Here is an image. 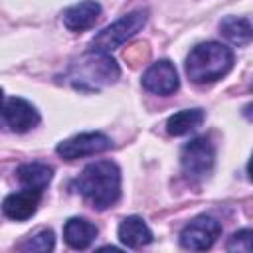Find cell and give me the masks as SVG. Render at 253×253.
I'll return each instance as SVG.
<instances>
[{
    "mask_svg": "<svg viewBox=\"0 0 253 253\" xmlns=\"http://www.w3.org/2000/svg\"><path fill=\"white\" fill-rule=\"evenodd\" d=\"M75 188L95 210H107L121 196V172L115 162L97 160L85 166L75 180Z\"/></svg>",
    "mask_w": 253,
    "mask_h": 253,
    "instance_id": "cell-1",
    "label": "cell"
},
{
    "mask_svg": "<svg viewBox=\"0 0 253 253\" xmlns=\"http://www.w3.org/2000/svg\"><path fill=\"white\" fill-rule=\"evenodd\" d=\"M233 65V51L217 42L196 45L186 59V73L194 83H211L221 79Z\"/></svg>",
    "mask_w": 253,
    "mask_h": 253,
    "instance_id": "cell-2",
    "label": "cell"
},
{
    "mask_svg": "<svg viewBox=\"0 0 253 253\" xmlns=\"http://www.w3.org/2000/svg\"><path fill=\"white\" fill-rule=\"evenodd\" d=\"M71 79L77 89H97L119 79V65L107 53L91 51L73 65Z\"/></svg>",
    "mask_w": 253,
    "mask_h": 253,
    "instance_id": "cell-3",
    "label": "cell"
},
{
    "mask_svg": "<svg viewBox=\"0 0 253 253\" xmlns=\"http://www.w3.org/2000/svg\"><path fill=\"white\" fill-rule=\"evenodd\" d=\"M144 24H146V12H130V14L119 18L115 24L107 26L103 32H99L95 36V40L91 42V51L109 53V51L121 47Z\"/></svg>",
    "mask_w": 253,
    "mask_h": 253,
    "instance_id": "cell-4",
    "label": "cell"
},
{
    "mask_svg": "<svg viewBox=\"0 0 253 253\" xmlns=\"http://www.w3.org/2000/svg\"><path fill=\"white\" fill-rule=\"evenodd\" d=\"M213 162H215V148L208 138L198 136L184 144L180 154V164H182V172L190 180H204L206 176H210L213 170Z\"/></svg>",
    "mask_w": 253,
    "mask_h": 253,
    "instance_id": "cell-5",
    "label": "cell"
},
{
    "mask_svg": "<svg viewBox=\"0 0 253 253\" xmlns=\"http://www.w3.org/2000/svg\"><path fill=\"white\" fill-rule=\"evenodd\" d=\"M219 233H221V223L215 217L200 215L182 229L180 243L182 247L192 249V251H206L215 243Z\"/></svg>",
    "mask_w": 253,
    "mask_h": 253,
    "instance_id": "cell-6",
    "label": "cell"
},
{
    "mask_svg": "<svg viewBox=\"0 0 253 253\" xmlns=\"http://www.w3.org/2000/svg\"><path fill=\"white\" fill-rule=\"evenodd\" d=\"M111 146H113L111 138L105 136L103 132H83V134H77L73 138H67V140L59 142L57 144V154L63 156L65 160H75V158L105 152Z\"/></svg>",
    "mask_w": 253,
    "mask_h": 253,
    "instance_id": "cell-7",
    "label": "cell"
},
{
    "mask_svg": "<svg viewBox=\"0 0 253 253\" xmlns=\"http://www.w3.org/2000/svg\"><path fill=\"white\" fill-rule=\"evenodd\" d=\"M178 71L168 59L152 63L142 75V87L154 95H172L178 89Z\"/></svg>",
    "mask_w": 253,
    "mask_h": 253,
    "instance_id": "cell-8",
    "label": "cell"
},
{
    "mask_svg": "<svg viewBox=\"0 0 253 253\" xmlns=\"http://www.w3.org/2000/svg\"><path fill=\"white\" fill-rule=\"evenodd\" d=\"M2 117H4L6 126L14 132H26L40 123L38 111L22 97L8 99L4 109H2Z\"/></svg>",
    "mask_w": 253,
    "mask_h": 253,
    "instance_id": "cell-9",
    "label": "cell"
},
{
    "mask_svg": "<svg viewBox=\"0 0 253 253\" xmlns=\"http://www.w3.org/2000/svg\"><path fill=\"white\" fill-rule=\"evenodd\" d=\"M40 194L42 192H36V190H22V192H16V194H10L4 202H2V211L8 219H14V221H26L30 219L36 210H38V204H40Z\"/></svg>",
    "mask_w": 253,
    "mask_h": 253,
    "instance_id": "cell-10",
    "label": "cell"
},
{
    "mask_svg": "<svg viewBox=\"0 0 253 253\" xmlns=\"http://www.w3.org/2000/svg\"><path fill=\"white\" fill-rule=\"evenodd\" d=\"M99 14H101L99 2H95V0H83L79 4L69 6L63 12V24L71 32H83V30H89L99 20Z\"/></svg>",
    "mask_w": 253,
    "mask_h": 253,
    "instance_id": "cell-11",
    "label": "cell"
},
{
    "mask_svg": "<svg viewBox=\"0 0 253 253\" xmlns=\"http://www.w3.org/2000/svg\"><path fill=\"white\" fill-rule=\"evenodd\" d=\"M119 239L123 245L138 249L142 245H148L152 241V231L138 215H128L119 225Z\"/></svg>",
    "mask_w": 253,
    "mask_h": 253,
    "instance_id": "cell-12",
    "label": "cell"
},
{
    "mask_svg": "<svg viewBox=\"0 0 253 253\" xmlns=\"http://www.w3.org/2000/svg\"><path fill=\"white\" fill-rule=\"evenodd\" d=\"M95 237L97 227L83 217H71L63 225V239L71 249H85L93 243Z\"/></svg>",
    "mask_w": 253,
    "mask_h": 253,
    "instance_id": "cell-13",
    "label": "cell"
},
{
    "mask_svg": "<svg viewBox=\"0 0 253 253\" xmlns=\"http://www.w3.org/2000/svg\"><path fill=\"white\" fill-rule=\"evenodd\" d=\"M16 174H18V180L22 182V186L42 192L51 182L53 170H51V166L42 164V162H28V164H22L16 170Z\"/></svg>",
    "mask_w": 253,
    "mask_h": 253,
    "instance_id": "cell-14",
    "label": "cell"
},
{
    "mask_svg": "<svg viewBox=\"0 0 253 253\" xmlns=\"http://www.w3.org/2000/svg\"><path fill=\"white\" fill-rule=\"evenodd\" d=\"M204 111L202 109H186L180 113H174L168 121H166V130L172 136H182L188 134L192 130H196L202 123H204Z\"/></svg>",
    "mask_w": 253,
    "mask_h": 253,
    "instance_id": "cell-15",
    "label": "cell"
},
{
    "mask_svg": "<svg viewBox=\"0 0 253 253\" xmlns=\"http://www.w3.org/2000/svg\"><path fill=\"white\" fill-rule=\"evenodd\" d=\"M221 34L235 45H249L251 42V22L247 18L227 16L219 24Z\"/></svg>",
    "mask_w": 253,
    "mask_h": 253,
    "instance_id": "cell-16",
    "label": "cell"
},
{
    "mask_svg": "<svg viewBox=\"0 0 253 253\" xmlns=\"http://www.w3.org/2000/svg\"><path fill=\"white\" fill-rule=\"evenodd\" d=\"M53 245H55L53 231L51 229H43V231H40V233H36L32 237H28L20 245V249L22 251H34V253H47V251L53 249Z\"/></svg>",
    "mask_w": 253,
    "mask_h": 253,
    "instance_id": "cell-17",
    "label": "cell"
},
{
    "mask_svg": "<svg viewBox=\"0 0 253 253\" xmlns=\"http://www.w3.org/2000/svg\"><path fill=\"white\" fill-rule=\"evenodd\" d=\"M251 229H241L237 233H233L227 241V251H243L249 253L251 251Z\"/></svg>",
    "mask_w": 253,
    "mask_h": 253,
    "instance_id": "cell-18",
    "label": "cell"
},
{
    "mask_svg": "<svg viewBox=\"0 0 253 253\" xmlns=\"http://www.w3.org/2000/svg\"><path fill=\"white\" fill-rule=\"evenodd\" d=\"M0 109H2V89H0Z\"/></svg>",
    "mask_w": 253,
    "mask_h": 253,
    "instance_id": "cell-19",
    "label": "cell"
}]
</instances>
